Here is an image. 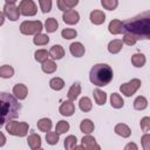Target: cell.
<instances>
[{"mask_svg": "<svg viewBox=\"0 0 150 150\" xmlns=\"http://www.w3.org/2000/svg\"><path fill=\"white\" fill-rule=\"evenodd\" d=\"M123 33L131 34L137 41L150 40V11L123 21Z\"/></svg>", "mask_w": 150, "mask_h": 150, "instance_id": "cell-1", "label": "cell"}, {"mask_svg": "<svg viewBox=\"0 0 150 150\" xmlns=\"http://www.w3.org/2000/svg\"><path fill=\"white\" fill-rule=\"evenodd\" d=\"M0 104H1V122L0 124L4 125L9 121H13L19 116V112L21 110V104L19 103V100L8 94V93H1L0 95Z\"/></svg>", "mask_w": 150, "mask_h": 150, "instance_id": "cell-2", "label": "cell"}, {"mask_svg": "<svg viewBox=\"0 0 150 150\" xmlns=\"http://www.w3.org/2000/svg\"><path fill=\"white\" fill-rule=\"evenodd\" d=\"M114 77L112 68L107 63H96L89 71V80L96 87L108 86Z\"/></svg>", "mask_w": 150, "mask_h": 150, "instance_id": "cell-3", "label": "cell"}, {"mask_svg": "<svg viewBox=\"0 0 150 150\" xmlns=\"http://www.w3.org/2000/svg\"><path fill=\"white\" fill-rule=\"evenodd\" d=\"M6 131L12 136L25 137L28 134L29 125L26 122H18V121H9L5 124Z\"/></svg>", "mask_w": 150, "mask_h": 150, "instance_id": "cell-4", "label": "cell"}, {"mask_svg": "<svg viewBox=\"0 0 150 150\" xmlns=\"http://www.w3.org/2000/svg\"><path fill=\"white\" fill-rule=\"evenodd\" d=\"M42 29H43V25L40 20H35V21L26 20V21H22L20 25V33L23 35L35 36L36 34H40Z\"/></svg>", "mask_w": 150, "mask_h": 150, "instance_id": "cell-5", "label": "cell"}, {"mask_svg": "<svg viewBox=\"0 0 150 150\" xmlns=\"http://www.w3.org/2000/svg\"><path fill=\"white\" fill-rule=\"evenodd\" d=\"M4 14L11 21H16L20 18L21 13H20L19 6H16L15 0H11V1H6L5 2V5H4Z\"/></svg>", "mask_w": 150, "mask_h": 150, "instance_id": "cell-6", "label": "cell"}, {"mask_svg": "<svg viewBox=\"0 0 150 150\" xmlns=\"http://www.w3.org/2000/svg\"><path fill=\"white\" fill-rule=\"evenodd\" d=\"M141 84H142V82H141L139 79H132V80H130L129 82L123 83V84L120 87V90H121V93H122L124 96L130 97V96H132V95L141 88Z\"/></svg>", "mask_w": 150, "mask_h": 150, "instance_id": "cell-7", "label": "cell"}, {"mask_svg": "<svg viewBox=\"0 0 150 150\" xmlns=\"http://www.w3.org/2000/svg\"><path fill=\"white\" fill-rule=\"evenodd\" d=\"M19 9L23 16H34L38 12L36 4L33 0H21L19 4Z\"/></svg>", "mask_w": 150, "mask_h": 150, "instance_id": "cell-8", "label": "cell"}, {"mask_svg": "<svg viewBox=\"0 0 150 150\" xmlns=\"http://www.w3.org/2000/svg\"><path fill=\"white\" fill-rule=\"evenodd\" d=\"M62 20L67 25H76L80 21V14L75 9H69L67 12H63Z\"/></svg>", "mask_w": 150, "mask_h": 150, "instance_id": "cell-9", "label": "cell"}, {"mask_svg": "<svg viewBox=\"0 0 150 150\" xmlns=\"http://www.w3.org/2000/svg\"><path fill=\"white\" fill-rule=\"evenodd\" d=\"M81 145L86 150H101V146L98 145V143L96 142V139L93 136H90V135H86V136L82 137Z\"/></svg>", "mask_w": 150, "mask_h": 150, "instance_id": "cell-10", "label": "cell"}, {"mask_svg": "<svg viewBox=\"0 0 150 150\" xmlns=\"http://www.w3.org/2000/svg\"><path fill=\"white\" fill-rule=\"evenodd\" d=\"M59 111H60V114L62 116H67V117L73 116L74 112H75V105H74L73 101L67 100V101L62 102L61 105H60V108H59Z\"/></svg>", "mask_w": 150, "mask_h": 150, "instance_id": "cell-11", "label": "cell"}, {"mask_svg": "<svg viewBox=\"0 0 150 150\" xmlns=\"http://www.w3.org/2000/svg\"><path fill=\"white\" fill-rule=\"evenodd\" d=\"M13 94H14V96L19 100V101H22V100H25L26 97H27V95H28V88L26 87V84H23V83H18V84H15L14 87H13Z\"/></svg>", "mask_w": 150, "mask_h": 150, "instance_id": "cell-12", "label": "cell"}, {"mask_svg": "<svg viewBox=\"0 0 150 150\" xmlns=\"http://www.w3.org/2000/svg\"><path fill=\"white\" fill-rule=\"evenodd\" d=\"M89 19L91 21V23L94 25H102L104 21H105V14L103 11H100V9H94L90 12V15H89Z\"/></svg>", "mask_w": 150, "mask_h": 150, "instance_id": "cell-13", "label": "cell"}, {"mask_svg": "<svg viewBox=\"0 0 150 150\" xmlns=\"http://www.w3.org/2000/svg\"><path fill=\"white\" fill-rule=\"evenodd\" d=\"M108 30L110 34L112 35H117V34H122L123 33V22L118 19H114L109 22L108 26Z\"/></svg>", "mask_w": 150, "mask_h": 150, "instance_id": "cell-14", "label": "cell"}, {"mask_svg": "<svg viewBox=\"0 0 150 150\" xmlns=\"http://www.w3.org/2000/svg\"><path fill=\"white\" fill-rule=\"evenodd\" d=\"M69 50H70V54L75 57H82L86 53V48L81 42H73L69 46Z\"/></svg>", "mask_w": 150, "mask_h": 150, "instance_id": "cell-15", "label": "cell"}, {"mask_svg": "<svg viewBox=\"0 0 150 150\" xmlns=\"http://www.w3.org/2000/svg\"><path fill=\"white\" fill-rule=\"evenodd\" d=\"M114 130H115V132H116L118 136H121V137H123V138H128V137H130V135H131V129H130L125 123H117V124L115 125Z\"/></svg>", "mask_w": 150, "mask_h": 150, "instance_id": "cell-16", "label": "cell"}, {"mask_svg": "<svg viewBox=\"0 0 150 150\" xmlns=\"http://www.w3.org/2000/svg\"><path fill=\"white\" fill-rule=\"evenodd\" d=\"M49 55L53 60H61L64 56V49L61 45H54L49 49Z\"/></svg>", "mask_w": 150, "mask_h": 150, "instance_id": "cell-17", "label": "cell"}, {"mask_svg": "<svg viewBox=\"0 0 150 150\" xmlns=\"http://www.w3.org/2000/svg\"><path fill=\"white\" fill-rule=\"evenodd\" d=\"M80 94H81V84L79 82H74L67 93V97L69 101H75Z\"/></svg>", "mask_w": 150, "mask_h": 150, "instance_id": "cell-18", "label": "cell"}, {"mask_svg": "<svg viewBox=\"0 0 150 150\" xmlns=\"http://www.w3.org/2000/svg\"><path fill=\"white\" fill-rule=\"evenodd\" d=\"M41 137L38 135V134H34V132H32L29 136H28V138H27V144H28V146L32 149V150H35V149H39V148H41Z\"/></svg>", "mask_w": 150, "mask_h": 150, "instance_id": "cell-19", "label": "cell"}, {"mask_svg": "<svg viewBox=\"0 0 150 150\" xmlns=\"http://www.w3.org/2000/svg\"><path fill=\"white\" fill-rule=\"evenodd\" d=\"M122 47H123V40L115 39L108 43V52L110 54H117L122 50Z\"/></svg>", "mask_w": 150, "mask_h": 150, "instance_id": "cell-20", "label": "cell"}, {"mask_svg": "<svg viewBox=\"0 0 150 150\" xmlns=\"http://www.w3.org/2000/svg\"><path fill=\"white\" fill-rule=\"evenodd\" d=\"M36 125H38V129H39L40 131L47 134L48 131H50V129H52V127H53V123H52V120H50V118L43 117V118H40V120L38 121Z\"/></svg>", "mask_w": 150, "mask_h": 150, "instance_id": "cell-21", "label": "cell"}, {"mask_svg": "<svg viewBox=\"0 0 150 150\" xmlns=\"http://www.w3.org/2000/svg\"><path fill=\"white\" fill-rule=\"evenodd\" d=\"M94 129H95L94 122H93L91 120H89V118H84V120H82V122L80 123V130H81L83 134H86V135L91 134V132L94 131Z\"/></svg>", "mask_w": 150, "mask_h": 150, "instance_id": "cell-22", "label": "cell"}, {"mask_svg": "<svg viewBox=\"0 0 150 150\" xmlns=\"http://www.w3.org/2000/svg\"><path fill=\"white\" fill-rule=\"evenodd\" d=\"M77 4H79V0H57L59 9H61L63 12L73 9V7H75Z\"/></svg>", "mask_w": 150, "mask_h": 150, "instance_id": "cell-23", "label": "cell"}, {"mask_svg": "<svg viewBox=\"0 0 150 150\" xmlns=\"http://www.w3.org/2000/svg\"><path fill=\"white\" fill-rule=\"evenodd\" d=\"M93 95H94V100H95V102H96L97 105H103L107 102V93H104L100 88L94 89Z\"/></svg>", "mask_w": 150, "mask_h": 150, "instance_id": "cell-24", "label": "cell"}, {"mask_svg": "<svg viewBox=\"0 0 150 150\" xmlns=\"http://www.w3.org/2000/svg\"><path fill=\"white\" fill-rule=\"evenodd\" d=\"M146 62V59H145V55L142 54V53H136L131 56V63L134 67L136 68H142Z\"/></svg>", "mask_w": 150, "mask_h": 150, "instance_id": "cell-25", "label": "cell"}, {"mask_svg": "<svg viewBox=\"0 0 150 150\" xmlns=\"http://www.w3.org/2000/svg\"><path fill=\"white\" fill-rule=\"evenodd\" d=\"M110 104L115 109H121L124 105V101H123V98H122V96L120 94L112 93L110 95Z\"/></svg>", "mask_w": 150, "mask_h": 150, "instance_id": "cell-26", "label": "cell"}, {"mask_svg": "<svg viewBox=\"0 0 150 150\" xmlns=\"http://www.w3.org/2000/svg\"><path fill=\"white\" fill-rule=\"evenodd\" d=\"M41 69H42V71L46 73V74H53L54 71H56L57 66H56V63L54 62V60H47L46 62H43V63L41 64Z\"/></svg>", "mask_w": 150, "mask_h": 150, "instance_id": "cell-27", "label": "cell"}, {"mask_svg": "<svg viewBox=\"0 0 150 150\" xmlns=\"http://www.w3.org/2000/svg\"><path fill=\"white\" fill-rule=\"evenodd\" d=\"M79 107H80V109H81L83 112H88V111H90L91 108H93L91 100H90L89 97H87V96L81 97L80 101H79Z\"/></svg>", "mask_w": 150, "mask_h": 150, "instance_id": "cell-28", "label": "cell"}, {"mask_svg": "<svg viewBox=\"0 0 150 150\" xmlns=\"http://www.w3.org/2000/svg\"><path fill=\"white\" fill-rule=\"evenodd\" d=\"M76 144H77V138L74 135L67 136L64 138V141H63V146H64L66 150H74V148L76 146Z\"/></svg>", "mask_w": 150, "mask_h": 150, "instance_id": "cell-29", "label": "cell"}, {"mask_svg": "<svg viewBox=\"0 0 150 150\" xmlns=\"http://www.w3.org/2000/svg\"><path fill=\"white\" fill-rule=\"evenodd\" d=\"M57 27H59V22L54 18H48L45 22V29L47 30V33H54L57 29Z\"/></svg>", "mask_w": 150, "mask_h": 150, "instance_id": "cell-30", "label": "cell"}, {"mask_svg": "<svg viewBox=\"0 0 150 150\" xmlns=\"http://www.w3.org/2000/svg\"><path fill=\"white\" fill-rule=\"evenodd\" d=\"M50 55H49V52H47L46 49H38L35 53H34V59L38 61V62H40V63H43V62H46L47 60H49L48 57H49Z\"/></svg>", "mask_w": 150, "mask_h": 150, "instance_id": "cell-31", "label": "cell"}, {"mask_svg": "<svg viewBox=\"0 0 150 150\" xmlns=\"http://www.w3.org/2000/svg\"><path fill=\"white\" fill-rule=\"evenodd\" d=\"M14 75V68L9 64H4L0 68V76L2 79H11Z\"/></svg>", "mask_w": 150, "mask_h": 150, "instance_id": "cell-32", "label": "cell"}, {"mask_svg": "<svg viewBox=\"0 0 150 150\" xmlns=\"http://www.w3.org/2000/svg\"><path fill=\"white\" fill-rule=\"evenodd\" d=\"M49 87L55 90V91H59L61 89H63L64 87V81L61 79V77H53L50 81H49Z\"/></svg>", "mask_w": 150, "mask_h": 150, "instance_id": "cell-33", "label": "cell"}, {"mask_svg": "<svg viewBox=\"0 0 150 150\" xmlns=\"http://www.w3.org/2000/svg\"><path fill=\"white\" fill-rule=\"evenodd\" d=\"M49 42V36L47 34H36L34 38H33V43L36 45V46H45Z\"/></svg>", "mask_w": 150, "mask_h": 150, "instance_id": "cell-34", "label": "cell"}, {"mask_svg": "<svg viewBox=\"0 0 150 150\" xmlns=\"http://www.w3.org/2000/svg\"><path fill=\"white\" fill-rule=\"evenodd\" d=\"M148 107V100L144 96H137L134 101V108L136 110H144Z\"/></svg>", "mask_w": 150, "mask_h": 150, "instance_id": "cell-35", "label": "cell"}, {"mask_svg": "<svg viewBox=\"0 0 150 150\" xmlns=\"http://www.w3.org/2000/svg\"><path fill=\"white\" fill-rule=\"evenodd\" d=\"M69 128H70V125L67 121H59L56 127H55V131L59 135H62V134H66L69 130Z\"/></svg>", "mask_w": 150, "mask_h": 150, "instance_id": "cell-36", "label": "cell"}, {"mask_svg": "<svg viewBox=\"0 0 150 150\" xmlns=\"http://www.w3.org/2000/svg\"><path fill=\"white\" fill-rule=\"evenodd\" d=\"M59 134L56 131H48L46 134V142L49 144V145H55L57 144L59 142Z\"/></svg>", "mask_w": 150, "mask_h": 150, "instance_id": "cell-37", "label": "cell"}, {"mask_svg": "<svg viewBox=\"0 0 150 150\" xmlns=\"http://www.w3.org/2000/svg\"><path fill=\"white\" fill-rule=\"evenodd\" d=\"M101 5L103 6V8L108 11H114L117 8L118 1L117 0H101Z\"/></svg>", "mask_w": 150, "mask_h": 150, "instance_id": "cell-38", "label": "cell"}, {"mask_svg": "<svg viewBox=\"0 0 150 150\" xmlns=\"http://www.w3.org/2000/svg\"><path fill=\"white\" fill-rule=\"evenodd\" d=\"M61 35L66 40H71V39L77 36V32L75 29H73V28H64V29H62Z\"/></svg>", "mask_w": 150, "mask_h": 150, "instance_id": "cell-39", "label": "cell"}, {"mask_svg": "<svg viewBox=\"0 0 150 150\" xmlns=\"http://www.w3.org/2000/svg\"><path fill=\"white\" fill-rule=\"evenodd\" d=\"M139 127H141V130L146 134L148 131H150V117L149 116H144L141 118V122H139Z\"/></svg>", "mask_w": 150, "mask_h": 150, "instance_id": "cell-40", "label": "cell"}, {"mask_svg": "<svg viewBox=\"0 0 150 150\" xmlns=\"http://www.w3.org/2000/svg\"><path fill=\"white\" fill-rule=\"evenodd\" d=\"M39 5H40V9L42 13H48L52 9L53 2L50 0H39Z\"/></svg>", "mask_w": 150, "mask_h": 150, "instance_id": "cell-41", "label": "cell"}, {"mask_svg": "<svg viewBox=\"0 0 150 150\" xmlns=\"http://www.w3.org/2000/svg\"><path fill=\"white\" fill-rule=\"evenodd\" d=\"M141 143H142V148L143 150H150V134H144L141 137Z\"/></svg>", "mask_w": 150, "mask_h": 150, "instance_id": "cell-42", "label": "cell"}, {"mask_svg": "<svg viewBox=\"0 0 150 150\" xmlns=\"http://www.w3.org/2000/svg\"><path fill=\"white\" fill-rule=\"evenodd\" d=\"M136 42H137V40L131 34H124V36H123V43H125L128 46H134Z\"/></svg>", "mask_w": 150, "mask_h": 150, "instance_id": "cell-43", "label": "cell"}, {"mask_svg": "<svg viewBox=\"0 0 150 150\" xmlns=\"http://www.w3.org/2000/svg\"><path fill=\"white\" fill-rule=\"evenodd\" d=\"M124 150H138V146L135 142H129L125 146H124Z\"/></svg>", "mask_w": 150, "mask_h": 150, "instance_id": "cell-44", "label": "cell"}, {"mask_svg": "<svg viewBox=\"0 0 150 150\" xmlns=\"http://www.w3.org/2000/svg\"><path fill=\"white\" fill-rule=\"evenodd\" d=\"M1 137H2V142H1V146H4V145H5V143H6V137H5V135H4V134H1Z\"/></svg>", "mask_w": 150, "mask_h": 150, "instance_id": "cell-45", "label": "cell"}, {"mask_svg": "<svg viewBox=\"0 0 150 150\" xmlns=\"http://www.w3.org/2000/svg\"><path fill=\"white\" fill-rule=\"evenodd\" d=\"M0 18H1V23H0V25H4V20H5V19H4V18H5L4 12H1V13H0Z\"/></svg>", "mask_w": 150, "mask_h": 150, "instance_id": "cell-46", "label": "cell"}, {"mask_svg": "<svg viewBox=\"0 0 150 150\" xmlns=\"http://www.w3.org/2000/svg\"><path fill=\"white\" fill-rule=\"evenodd\" d=\"M74 150H86V149H84L82 145H76V146L74 148Z\"/></svg>", "mask_w": 150, "mask_h": 150, "instance_id": "cell-47", "label": "cell"}, {"mask_svg": "<svg viewBox=\"0 0 150 150\" xmlns=\"http://www.w3.org/2000/svg\"><path fill=\"white\" fill-rule=\"evenodd\" d=\"M35 150H45V149H42V148H39V149H35Z\"/></svg>", "mask_w": 150, "mask_h": 150, "instance_id": "cell-48", "label": "cell"}]
</instances>
